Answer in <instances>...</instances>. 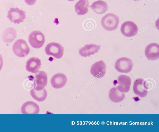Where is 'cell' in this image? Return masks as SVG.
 <instances>
[{"instance_id":"cell-1","label":"cell","mask_w":159,"mask_h":132,"mask_svg":"<svg viewBox=\"0 0 159 132\" xmlns=\"http://www.w3.org/2000/svg\"><path fill=\"white\" fill-rule=\"evenodd\" d=\"M101 23L102 26L105 30L112 31L117 28L119 23V18L114 14L108 13L102 18Z\"/></svg>"},{"instance_id":"cell-2","label":"cell","mask_w":159,"mask_h":132,"mask_svg":"<svg viewBox=\"0 0 159 132\" xmlns=\"http://www.w3.org/2000/svg\"><path fill=\"white\" fill-rule=\"evenodd\" d=\"M12 50L17 57H24L29 53L30 49L26 41L22 39L17 40L13 44Z\"/></svg>"},{"instance_id":"cell-3","label":"cell","mask_w":159,"mask_h":132,"mask_svg":"<svg viewBox=\"0 0 159 132\" xmlns=\"http://www.w3.org/2000/svg\"><path fill=\"white\" fill-rule=\"evenodd\" d=\"M28 40L32 47L34 48L39 49L43 46L45 42V38L41 31L35 30L30 34Z\"/></svg>"},{"instance_id":"cell-4","label":"cell","mask_w":159,"mask_h":132,"mask_svg":"<svg viewBox=\"0 0 159 132\" xmlns=\"http://www.w3.org/2000/svg\"><path fill=\"white\" fill-rule=\"evenodd\" d=\"M64 50L63 47L60 44L56 42L48 44L45 49L47 55L52 56L57 59L60 58L62 57Z\"/></svg>"},{"instance_id":"cell-5","label":"cell","mask_w":159,"mask_h":132,"mask_svg":"<svg viewBox=\"0 0 159 132\" xmlns=\"http://www.w3.org/2000/svg\"><path fill=\"white\" fill-rule=\"evenodd\" d=\"M7 17L11 22L19 24L25 19V12L17 7L11 8L8 11Z\"/></svg>"},{"instance_id":"cell-6","label":"cell","mask_w":159,"mask_h":132,"mask_svg":"<svg viewBox=\"0 0 159 132\" xmlns=\"http://www.w3.org/2000/svg\"><path fill=\"white\" fill-rule=\"evenodd\" d=\"M133 66L132 61L126 57L119 58L115 64V69L120 73H128L129 72L132 70Z\"/></svg>"},{"instance_id":"cell-7","label":"cell","mask_w":159,"mask_h":132,"mask_svg":"<svg viewBox=\"0 0 159 132\" xmlns=\"http://www.w3.org/2000/svg\"><path fill=\"white\" fill-rule=\"evenodd\" d=\"M146 82L143 79L138 78L134 81L133 90L134 93L141 97H145L148 93Z\"/></svg>"},{"instance_id":"cell-8","label":"cell","mask_w":159,"mask_h":132,"mask_svg":"<svg viewBox=\"0 0 159 132\" xmlns=\"http://www.w3.org/2000/svg\"><path fill=\"white\" fill-rule=\"evenodd\" d=\"M106 66L102 60H100L94 63L90 68L91 74L94 77L100 78L103 77L105 74Z\"/></svg>"},{"instance_id":"cell-9","label":"cell","mask_w":159,"mask_h":132,"mask_svg":"<svg viewBox=\"0 0 159 132\" xmlns=\"http://www.w3.org/2000/svg\"><path fill=\"white\" fill-rule=\"evenodd\" d=\"M138 28L136 24L131 21H127L121 25L120 31L125 36L127 37L133 36L137 33Z\"/></svg>"},{"instance_id":"cell-10","label":"cell","mask_w":159,"mask_h":132,"mask_svg":"<svg viewBox=\"0 0 159 132\" xmlns=\"http://www.w3.org/2000/svg\"><path fill=\"white\" fill-rule=\"evenodd\" d=\"M147 58L151 60L157 59L159 57V45L156 43H152L146 47L145 50Z\"/></svg>"},{"instance_id":"cell-11","label":"cell","mask_w":159,"mask_h":132,"mask_svg":"<svg viewBox=\"0 0 159 132\" xmlns=\"http://www.w3.org/2000/svg\"><path fill=\"white\" fill-rule=\"evenodd\" d=\"M118 86L116 87L118 90L122 92H127L129 90L131 79L127 75H121L118 78Z\"/></svg>"},{"instance_id":"cell-12","label":"cell","mask_w":159,"mask_h":132,"mask_svg":"<svg viewBox=\"0 0 159 132\" xmlns=\"http://www.w3.org/2000/svg\"><path fill=\"white\" fill-rule=\"evenodd\" d=\"M35 86L34 89L37 91L43 90L47 85L48 78L47 74L44 71H41L35 75Z\"/></svg>"},{"instance_id":"cell-13","label":"cell","mask_w":159,"mask_h":132,"mask_svg":"<svg viewBox=\"0 0 159 132\" xmlns=\"http://www.w3.org/2000/svg\"><path fill=\"white\" fill-rule=\"evenodd\" d=\"M67 81V78L66 75L62 73H58L52 77L51 80V83L53 87L59 89L64 86Z\"/></svg>"},{"instance_id":"cell-14","label":"cell","mask_w":159,"mask_h":132,"mask_svg":"<svg viewBox=\"0 0 159 132\" xmlns=\"http://www.w3.org/2000/svg\"><path fill=\"white\" fill-rule=\"evenodd\" d=\"M21 111L23 114H38L39 111V108L35 103L28 101L23 104Z\"/></svg>"},{"instance_id":"cell-15","label":"cell","mask_w":159,"mask_h":132,"mask_svg":"<svg viewBox=\"0 0 159 132\" xmlns=\"http://www.w3.org/2000/svg\"><path fill=\"white\" fill-rule=\"evenodd\" d=\"M100 46L95 44H90L85 45L79 49V54L82 57H87L98 52L100 49Z\"/></svg>"},{"instance_id":"cell-16","label":"cell","mask_w":159,"mask_h":132,"mask_svg":"<svg viewBox=\"0 0 159 132\" xmlns=\"http://www.w3.org/2000/svg\"><path fill=\"white\" fill-rule=\"evenodd\" d=\"M41 65V60L39 59L32 57L27 61L25 67L28 71L35 74L39 71Z\"/></svg>"},{"instance_id":"cell-17","label":"cell","mask_w":159,"mask_h":132,"mask_svg":"<svg viewBox=\"0 0 159 132\" xmlns=\"http://www.w3.org/2000/svg\"><path fill=\"white\" fill-rule=\"evenodd\" d=\"M89 7L98 14H102L108 10V6L107 3L100 0L94 2Z\"/></svg>"},{"instance_id":"cell-18","label":"cell","mask_w":159,"mask_h":132,"mask_svg":"<svg viewBox=\"0 0 159 132\" xmlns=\"http://www.w3.org/2000/svg\"><path fill=\"white\" fill-rule=\"evenodd\" d=\"M108 96L110 99L115 103H119L122 101L125 96L124 93L119 91L116 87H112L110 89Z\"/></svg>"},{"instance_id":"cell-19","label":"cell","mask_w":159,"mask_h":132,"mask_svg":"<svg viewBox=\"0 0 159 132\" xmlns=\"http://www.w3.org/2000/svg\"><path fill=\"white\" fill-rule=\"evenodd\" d=\"M17 33L15 30L11 27L6 28L2 34V40L6 43H11L16 37Z\"/></svg>"},{"instance_id":"cell-20","label":"cell","mask_w":159,"mask_h":132,"mask_svg":"<svg viewBox=\"0 0 159 132\" xmlns=\"http://www.w3.org/2000/svg\"><path fill=\"white\" fill-rule=\"evenodd\" d=\"M89 1L88 0H79L75 4V10L78 15L85 14L88 11Z\"/></svg>"},{"instance_id":"cell-21","label":"cell","mask_w":159,"mask_h":132,"mask_svg":"<svg viewBox=\"0 0 159 132\" xmlns=\"http://www.w3.org/2000/svg\"><path fill=\"white\" fill-rule=\"evenodd\" d=\"M32 97L38 101H44L47 96V92L45 88L40 91H37L34 88L30 91Z\"/></svg>"},{"instance_id":"cell-22","label":"cell","mask_w":159,"mask_h":132,"mask_svg":"<svg viewBox=\"0 0 159 132\" xmlns=\"http://www.w3.org/2000/svg\"><path fill=\"white\" fill-rule=\"evenodd\" d=\"M36 0H25V2L28 5H32L36 2Z\"/></svg>"},{"instance_id":"cell-23","label":"cell","mask_w":159,"mask_h":132,"mask_svg":"<svg viewBox=\"0 0 159 132\" xmlns=\"http://www.w3.org/2000/svg\"><path fill=\"white\" fill-rule=\"evenodd\" d=\"M3 60L2 56L0 54V71L1 70L3 66Z\"/></svg>"},{"instance_id":"cell-24","label":"cell","mask_w":159,"mask_h":132,"mask_svg":"<svg viewBox=\"0 0 159 132\" xmlns=\"http://www.w3.org/2000/svg\"><path fill=\"white\" fill-rule=\"evenodd\" d=\"M67 0L70 1H74L75 0Z\"/></svg>"},{"instance_id":"cell-25","label":"cell","mask_w":159,"mask_h":132,"mask_svg":"<svg viewBox=\"0 0 159 132\" xmlns=\"http://www.w3.org/2000/svg\"><path fill=\"white\" fill-rule=\"evenodd\" d=\"M134 1H139V0H133Z\"/></svg>"}]
</instances>
